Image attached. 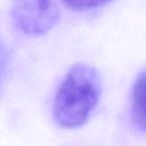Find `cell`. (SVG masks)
Returning a JSON list of instances; mask_svg holds the SVG:
<instances>
[{
	"label": "cell",
	"instance_id": "2",
	"mask_svg": "<svg viewBox=\"0 0 146 146\" xmlns=\"http://www.w3.org/2000/svg\"><path fill=\"white\" fill-rule=\"evenodd\" d=\"M10 16L22 33L41 35L58 23L60 15L54 0H14Z\"/></svg>",
	"mask_w": 146,
	"mask_h": 146
},
{
	"label": "cell",
	"instance_id": "5",
	"mask_svg": "<svg viewBox=\"0 0 146 146\" xmlns=\"http://www.w3.org/2000/svg\"><path fill=\"white\" fill-rule=\"evenodd\" d=\"M7 51L3 47V44L1 43L0 41V81H1V78L3 75V72L6 70V65H7Z\"/></svg>",
	"mask_w": 146,
	"mask_h": 146
},
{
	"label": "cell",
	"instance_id": "1",
	"mask_svg": "<svg viewBox=\"0 0 146 146\" xmlns=\"http://www.w3.org/2000/svg\"><path fill=\"white\" fill-rule=\"evenodd\" d=\"M102 94V81L97 70L86 63L73 65L60 82L54 100V119L63 129L83 125Z\"/></svg>",
	"mask_w": 146,
	"mask_h": 146
},
{
	"label": "cell",
	"instance_id": "4",
	"mask_svg": "<svg viewBox=\"0 0 146 146\" xmlns=\"http://www.w3.org/2000/svg\"><path fill=\"white\" fill-rule=\"evenodd\" d=\"M64 3L75 11H84L106 5L111 0H63Z\"/></svg>",
	"mask_w": 146,
	"mask_h": 146
},
{
	"label": "cell",
	"instance_id": "3",
	"mask_svg": "<svg viewBox=\"0 0 146 146\" xmlns=\"http://www.w3.org/2000/svg\"><path fill=\"white\" fill-rule=\"evenodd\" d=\"M130 114L133 125L146 133V71L139 73L133 82Z\"/></svg>",
	"mask_w": 146,
	"mask_h": 146
}]
</instances>
